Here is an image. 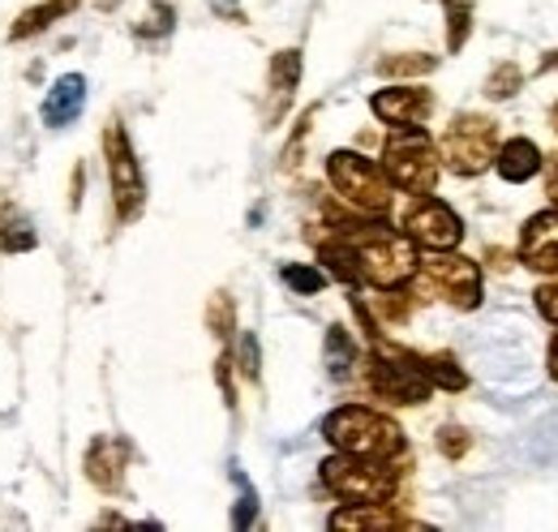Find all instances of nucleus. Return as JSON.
<instances>
[{"label": "nucleus", "mask_w": 558, "mask_h": 532, "mask_svg": "<svg viewBox=\"0 0 558 532\" xmlns=\"http://www.w3.org/2000/svg\"><path fill=\"white\" fill-rule=\"evenodd\" d=\"M340 241L352 250V263L361 283L374 288H400L417 275V250L409 237L391 232L387 223H344Z\"/></svg>", "instance_id": "obj_1"}, {"label": "nucleus", "mask_w": 558, "mask_h": 532, "mask_svg": "<svg viewBox=\"0 0 558 532\" xmlns=\"http://www.w3.org/2000/svg\"><path fill=\"white\" fill-rule=\"evenodd\" d=\"M323 434L331 447H340L344 456H361V460H396L404 451V430L396 421L378 416L374 408H361V403L331 412Z\"/></svg>", "instance_id": "obj_2"}, {"label": "nucleus", "mask_w": 558, "mask_h": 532, "mask_svg": "<svg viewBox=\"0 0 558 532\" xmlns=\"http://www.w3.org/2000/svg\"><path fill=\"white\" fill-rule=\"evenodd\" d=\"M387 181L404 194H434L438 185V150L429 142V133L421 125H409V130H396L387 137Z\"/></svg>", "instance_id": "obj_3"}, {"label": "nucleus", "mask_w": 558, "mask_h": 532, "mask_svg": "<svg viewBox=\"0 0 558 532\" xmlns=\"http://www.w3.org/2000/svg\"><path fill=\"white\" fill-rule=\"evenodd\" d=\"M323 485L344 503H391L396 498V468L387 460H361V456H336L323 464Z\"/></svg>", "instance_id": "obj_4"}, {"label": "nucleus", "mask_w": 558, "mask_h": 532, "mask_svg": "<svg viewBox=\"0 0 558 532\" xmlns=\"http://www.w3.org/2000/svg\"><path fill=\"white\" fill-rule=\"evenodd\" d=\"M327 177L331 185L344 194V198L365 210V215H387L391 210V181L378 164H369L365 155H352V150H336L327 159Z\"/></svg>", "instance_id": "obj_5"}, {"label": "nucleus", "mask_w": 558, "mask_h": 532, "mask_svg": "<svg viewBox=\"0 0 558 532\" xmlns=\"http://www.w3.org/2000/svg\"><path fill=\"white\" fill-rule=\"evenodd\" d=\"M438 150H442V159H447V168L456 177H477V172H486L489 164H494V155H498V130H494L489 117L460 112L447 125Z\"/></svg>", "instance_id": "obj_6"}, {"label": "nucleus", "mask_w": 558, "mask_h": 532, "mask_svg": "<svg viewBox=\"0 0 558 532\" xmlns=\"http://www.w3.org/2000/svg\"><path fill=\"white\" fill-rule=\"evenodd\" d=\"M369 391L387 403H425L434 383L421 374L417 356L409 352H391L378 343V356L369 365Z\"/></svg>", "instance_id": "obj_7"}, {"label": "nucleus", "mask_w": 558, "mask_h": 532, "mask_svg": "<svg viewBox=\"0 0 558 532\" xmlns=\"http://www.w3.org/2000/svg\"><path fill=\"white\" fill-rule=\"evenodd\" d=\"M417 266L456 310H477L482 305V270H477V263H469L451 250H429L425 258H417Z\"/></svg>", "instance_id": "obj_8"}, {"label": "nucleus", "mask_w": 558, "mask_h": 532, "mask_svg": "<svg viewBox=\"0 0 558 532\" xmlns=\"http://www.w3.org/2000/svg\"><path fill=\"white\" fill-rule=\"evenodd\" d=\"M104 150H108V172H112L117 210H121V219H134L142 198H146V185H142L138 159H134V150H130V137H125V130H121L117 121L104 133Z\"/></svg>", "instance_id": "obj_9"}, {"label": "nucleus", "mask_w": 558, "mask_h": 532, "mask_svg": "<svg viewBox=\"0 0 558 532\" xmlns=\"http://www.w3.org/2000/svg\"><path fill=\"white\" fill-rule=\"evenodd\" d=\"M404 228H409V241H417L425 250H456L460 237H464L460 215H456L447 202L429 198V194H421V198L409 206Z\"/></svg>", "instance_id": "obj_10"}, {"label": "nucleus", "mask_w": 558, "mask_h": 532, "mask_svg": "<svg viewBox=\"0 0 558 532\" xmlns=\"http://www.w3.org/2000/svg\"><path fill=\"white\" fill-rule=\"evenodd\" d=\"M374 117L396 125V130H409V125H425V117L434 112V95L421 90V86H387L369 99Z\"/></svg>", "instance_id": "obj_11"}, {"label": "nucleus", "mask_w": 558, "mask_h": 532, "mask_svg": "<svg viewBox=\"0 0 558 532\" xmlns=\"http://www.w3.org/2000/svg\"><path fill=\"white\" fill-rule=\"evenodd\" d=\"M520 263L533 270H558V210H542L524 223L520 237Z\"/></svg>", "instance_id": "obj_12"}, {"label": "nucleus", "mask_w": 558, "mask_h": 532, "mask_svg": "<svg viewBox=\"0 0 558 532\" xmlns=\"http://www.w3.org/2000/svg\"><path fill=\"white\" fill-rule=\"evenodd\" d=\"M86 108V77L82 73H65L52 82L48 99H44V125L48 130H65L77 121V112Z\"/></svg>", "instance_id": "obj_13"}, {"label": "nucleus", "mask_w": 558, "mask_h": 532, "mask_svg": "<svg viewBox=\"0 0 558 532\" xmlns=\"http://www.w3.org/2000/svg\"><path fill=\"white\" fill-rule=\"evenodd\" d=\"M331 529H421L413 520L396 516L391 503H349L331 516Z\"/></svg>", "instance_id": "obj_14"}, {"label": "nucleus", "mask_w": 558, "mask_h": 532, "mask_svg": "<svg viewBox=\"0 0 558 532\" xmlns=\"http://www.w3.org/2000/svg\"><path fill=\"white\" fill-rule=\"evenodd\" d=\"M121 472H125V443L121 438H95L86 451V476L99 489H117Z\"/></svg>", "instance_id": "obj_15"}, {"label": "nucleus", "mask_w": 558, "mask_h": 532, "mask_svg": "<svg viewBox=\"0 0 558 532\" xmlns=\"http://www.w3.org/2000/svg\"><path fill=\"white\" fill-rule=\"evenodd\" d=\"M494 164H498V177H502V181L524 185V181H533V177L542 172V150H537L529 137H511V142L494 155Z\"/></svg>", "instance_id": "obj_16"}, {"label": "nucleus", "mask_w": 558, "mask_h": 532, "mask_svg": "<svg viewBox=\"0 0 558 532\" xmlns=\"http://www.w3.org/2000/svg\"><path fill=\"white\" fill-rule=\"evenodd\" d=\"M296 82H301V52H279L276 61H271V95H276V99H271V112H267L271 125L283 117V108H288Z\"/></svg>", "instance_id": "obj_17"}, {"label": "nucleus", "mask_w": 558, "mask_h": 532, "mask_svg": "<svg viewBox=\"0 0 558 532\" xmlns=\"http://www.w3.org/2000/svg\"><path fill=\"white\" fill-rule=\"evenodd\" d=\"M77 9V0H44V4H35V9H26L17 22H13V31H9V39H31V35H39V31H48L57 17H65Z\"/></svg>", "instance_id": "obj_18"}, {"label": "nucleus", "mask_w": 558, "mask_h": 532, "mask_svg": "<svg viewBox=\"0 0 558 532\" xmlns=\"http://www.w3.org/2000/svg\"><path fill=\"white\" fill-rule=\"evenodd\" d=\"M421 374L429 378V383H438V387H447V391H464V370H456V356H447V352H434V356H417Z\"/></svg>", "instance_id": "obj_19"}, {"label": "nucleus", "mask_w": 558, "mask_h": 532, "mask_svg": "<svg viewBox=\"0 0 558 532\" xmlns=\"http://www.w3.org/2000/svg\"><path fill=\"white\" fill-rule=\"evenodd\" d=\"M0 250L17 254V250H35V232H31V219L22 210H4L0 215Z\"/></svg>", "instance_id": "obj_20"}, {"label": "nucleus", "mask_w": 558, "mask_h": 532, "mask_svg": "<svg viewBox=\"0 0 558 532\" xmlns=\"http://www.w3.org/2000/svg\"><path fill=\"white\" fill-rule=\"evenodd\" d=\"M352 361H356L352 335L344 331V327H331V331H327V370H331V378H349Z\"/></svg>", "instance_id": "obj_21"}, {"label": "nucleus", "mask_w": 558, "mask_h": 532, "mask_svg": "<svg viewBox=\"0 0 558 532\" xmlns=\"http://www.w3.org/2000/svg\"><path fill=\"white\" fill-rule=\"evenodd\" d=\"M442 9H447V26H451L447 48L460 52L469 39V26H473V0H442Z\"/></svg>", "instance_id": "obj_22"}, {"label": "nucleus", "mask_w": 558, "mask_h": 532, "mask_svg": "<svg viewBox=\"0 0 558 532\" xmlns=\"http://www.w3.org/2000/svg\"><path fill=\"white\" fill-rule=\"evenodd\" d=\"M283 283H288L292 292H301V297H314V292H323L327 275L314 270V266H283Z\"/></svg>", "instance_id": "obj_23"}, {"label": "nucleus", "mask_w": 558, "mask_h": 532, "mask_svg": "<svg viewBox=\"0 0 558 532\" xmlns=\"http://www.w3.org/2000/svg\"><path fill=\"white\" fill-rule=\"evenodd\" d=\"M434 65H438L434 57L413 52V57H387V61H378V73H387V77H409V73H429Z\"/></svg>", "instance_id": "obj_24"}, {"label": "nucleus", "mask_w": 558, "mask_h": 532, "mask_svg": "<svg viewBox=\"0 0 558 532\" xmlns=\"http://www.w3.org/2000/svg\"><path fill=\"white\" fill-rule=\"evenodd\" d=\"M520 69L515 65H498L494 73H489V82H486V95L489 99H507V95H515L520 90Z\"/></svg>", "instance_id": "obj_25"}, {"label": "nucleus", "mask_w": 558, "mask_h": 532, "mask_svg": "<svg viewBox=\"0 0 558 532\" xmlns=\"http://www.w3.org/2000/svg\"><path fill=\"white\" fill-rule=\"evenodd\" d=\"M232 476H236V485H241V507L232 511V524H236V529H250L254 516H258V494H254V485H250L241 472H232Z\"/></svg>", "instance_id": "obj_26"}, {"label": "nucleus", "mask_w": 558, "mask_h": 532, "mask_svg": "<svg viewBox=\"0 0 558 532\" xmlns=\"http://www.w3.org/2000/svg\"><path fill=\"white\" fill-rule=\"evenodd\" d=\"M172 31V9L159 0V4H150V13H146V22L138 26L142 39H150V35H168Z\"/></svg>", "instance_id": "obj_27"}, {"label": "nucleus", "mask_w": 558, "mask_h": 532, "mask_svg": "<svg viewBox=\"0 0 558 532\" xmlns=\"http://www.w3.org/2000/svg\"><path fill=\"white\" fill-rule=\"evenodd\" d=\"M438 451H442V456H451V460H460V456L469 451V434H464L460 425H447V430H438Z\"/></svg>", "instance_id": "obj_28"}, {"label": "nucleus", "mask_w": 558, "mask_h": 532, "mask_svg": "<svg viewBox=\"0 0 558 532\" xmlns=\"http://www.w3.org/2000/svg\"><path fill=\"white\" fill-rule=\"evenodd\" d=\"M241 370H245V378H258V339L254 335H241Z\"/></svg>", "instance_id": "obj_29"}, {"label": "nucleus", "mask_w": 558, "mask_h": 532, "mask_svg": "<svg viewBox=\"0 0 558 532\" xmlns=\"http://www.w3.org/2000/svg\"><path fill=\"white\" fill-rule=\"evenodd\" d=\"M537 310L558 327V279L555 283H546V288H537Z\"/></svg>", "instance_id": "obj_30"}, {"label": "nucleus", "mask_w": 558, "mask_h": 532, "mask_svg": "<svg viewBox=\"0 0 558 532\" xmlns=\"http://www.w3.org/2000/svg\"><path fill=\"white\" fill-rule=\"evenodd\" d=\"M542 164H546V194H550V206L558 210V155L542 159Z\"/></svg>", "instance_id": "obj_31"}, {"label": "nucleus", "mask_w": 558, "mask_h": 532, "mask_svg": "<svg viewBox=\"0 0 558 532\" xmlns=\"http://www.w3.org/2000/svg\"><path fill=\"white\" fill-rule=\"evenodd\" d=\"M210 4H215V9H219V13H232V9H236V4H241V0H210Z\"/></svg>", "instance_id": "obj_32"}, {"label": "nucleus", "mask_w": 558, "mask_h": 532, "mask_svg": "<svg viewBox=\"0 0 558 532\" xmlns=\"http://www.w3.org/2000/svg\"><path fill=\"white\" fill-rule=\"evenodd\" d=\"M546 69H558V52H550V61H542V73H546Z\"/></svg>", "instance_id": "obj_33"}, {"label": "nucleus", "mask_w": 558, "mask_h": 532, "mask_svg": "<svg viewBox=\"0 0 558 532\" xmlns=\"http://www.w3.org/2000/svg\"><path fill=\"white\" fill-rule=\"evenodd\" d=\"M550 125H555V130H558V104H555V108H550Z\"/></svg>", "instance_id": "obj_34"}]
</instances>
